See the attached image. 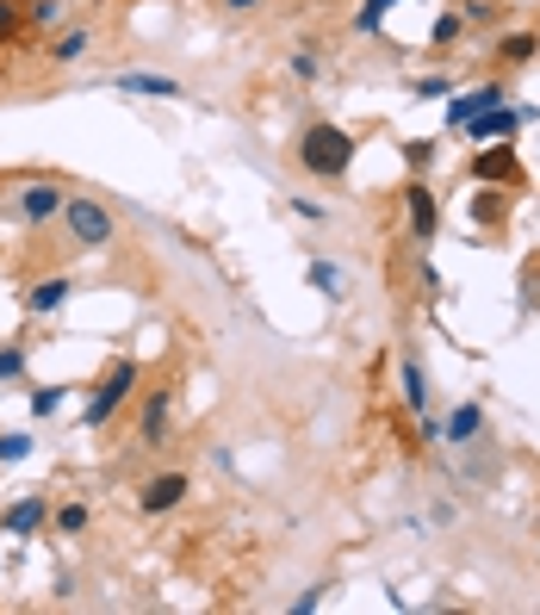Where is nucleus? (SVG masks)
Returning a JSON list of instances; mask_svg holds the SVG:
<instances>
[{
    "label": "nucleus",
    "instance_id": "obj_30",
    "mask_svg": "<svg viewBox=\"0 0 540 615\" xmlns=\"http://www.w3.org/2000/svg\"><path fill=\"white\" fill-rule=\"evenodd\" d=\"M460 20H472V25H491L497 20V7H491V0H466V13Z\"/></svg>",
    "mask_w": 540,
    "mask_h": 615
},
{
    "label": "nucleus",
    "instance_id": "obj_34",
    "mask_svg": "<svg viewBox=\"0 0 540 615\" xmlns=\"http://www.w3.org/2000/svg\"><path fill=\"white\" fill-rule=\"evenodd\" d=\"M0 255H7V231H0Z\"/></svg>",
    "mask_w": 540,
    "mask_h": 615
},
{
    "label": "nucleus",
    "instance_id": "obj_26",
    "mask_svg": "<svg viewBox=\"0 0 540 615\" xmlns=\"http://www.w3.org/2000/svg\"><path fill=\"white\" fill-rule=\"evenodd\" d=\"M391 7H398V0H367V7L354 13V32H379V20H386Z\"/></svg>",
    "mask_w": 540,
    "mask_h": 615
},
{
    "label": "nucleus",
    "instance_id": "obj_9",
    "mask_svg": "<svg viewBox=\"0 0 540 615\" xmlns=\"http://www.w3.org/2000/svg\"><path fill=\"white\" fill-rule=\"evenodd\" d=\"M113 88L118 94H131V100H187V81L180 76H155V69H125Z\"/></svg>",
    "mask_w": 540,
    "mask_h": 615
},
{
    "label": "nucleus",
    "instance_id": "obj_28",
    "mask_svg": "<svg viewBox=\"0 0 540 615\" xmlns=\"http://www.w3.org/2000/svg\"><path fill=\"white\" fill-rule=\"evenodd\" d=\"M521 292H528V299H521V311H535V317H540V262L521 274Z\"/></svg>",
    "mask_w": 540,
    "mask_h": 615
},
{
    "label": "nucleus",
    "instance_id": "obj_15",
    "mask_svg": "<svg viewBox=\"0 0 540 615\" xmlns=\"http://www.w3.org/2000/svg\"><path fill=\"white\" fill-rule=\"evenodd\" d=\"M398 398H404L410 417H423V410H429V373H423V361H416V355H404V361H398Z\"/></svg>",
    "mask_w": 540,
    "mask_h": 615
},
{
    "label": "nucleus",
    "instance_id": "obj_12",
    "mask_svg": "<svg viewBox=\"0 0 540 615\" xmlns=\"http://www.w3.org/2000/svg\"><path fill=\"white\" fill-rule=\"evenodd\" d=\"M491 106H503V81H484V88H472V94L447 100V131H466L479 113H491Z\"/></svg>",
    "mask_w": 540,
    "mask_h": 615
},
{
    "label": "nucleus",
    "instance_id": "obj_33",
    "mask_svg": "<svg viewBox=\"0 0 540 615\" xmlns=\"http://www.w3.org/2000/svg\"><path fill=\"white\" fill-rule=\"evenodd\" d=\"M231 13H255V7H268V0H224Z\"/></svg>",
    "mask_w": 540,
    "mask_h": 615
},
{
    "label": "nucleus",
    "instance_id": "obj_10",
    "mask_svg": "<svg viewBox=\"0 0 540 615\" xmlns=\"http://www.w3.org/2000/svg\"><path fill=\"white\" fill-rule=\"evenodd\" d=\"M404 212H410V236H416V243H435L442 206H435V187H429V181H410L404 187Z\"/></svg>",
    "mask_w": 540,
    "mask_h": 615
},
{
    "label": "nucleus",
    "instance_id": "obj_2",
    "mask_svg": "<svg viewBox=\"0 0 540 615\" xmlns=\"http://www.w3.org/2000/svg\"><path fill=\"white\" fill-rule=\"evenodd\" d=\"M62 236H69V250L81 255H99V250H113L118 243V218L106 199H94V193H69V206H62Z\"/></svg>",
    "mask_w": 540,
    "mask_h": 615
},
{
    "label": "nucleus",
    "instance_id": "obj_13",
    "mask_svg": "<svg viewBox=\"0 0 540 615\" xmlns=\"http://www.w3.org/2000/svg\"><path fill=\"white\" fill-rule=\"evenodd\" d=\"M442 442L447 448H479L484 442V404H454L442 423Z\"/></svg>",
    "mask_w": 540,
    "mask_h": 615
},
{
    "label": "nucleus",
    "instance_id": "obj_32",
    "mask_svg": "<svg viewBox=\"0 0 540 615\" xmlns=\"http://www.w3.org/2000/svg\"><path fill=\"white\" fill-rule=\"evenodd\" d=\"M317 603H324V584H317V591H305V596H298V603H292V615H310V610H317Z\"/></svg>",
    "mask_w": 540,
    "mask_h": 615
},
{
    "label": "nucleus",
    "instance_id": "obj_5",
    "mask_svg": "<svg viewBox=\"0 0 540 615\" xmlns=\"http://www.w3.org/2000/svg\"><path fill=\"white\" fill-rule=\"evenodd\" d=\"M168 429H174V385L155 380L150 392L137 385V442L162 448V442H168Z\"/></svg>",
    "mask_w": 540,
    "mask_h": 615
},
{
    "label": "nucleus",
    "instance_id": "obj_19",
    "mask_svg": "<svg viewBox=\"0 0 540 615\" xmlns=\"http://www.w3.org/2000/svg\"><path fill=\"white\" fill-rule=\"evenodd\" d=\"M50 522H57V535L81 541V535H87V522H94V510H87V503H62V510H57Z\"/></svg>",
    "mask_w": 540,
    "mask_h": 615
},
{
    "label": "nucleus",
    "instance_id": "obj_22",
    "mask_svg": "<svg viewBox=\"0 0 540 615\" xmlns=\"http://www.w3.org/2000/svg\"><path fill=\"white\" fill-rule=\"evenodd\" d=\"M25 367H32V348L25 343H0V380H25Z\"/></svg>",
    "mask_w": 540,
    "mask_h": 615
},
{
    "label": "nucleus",
    "instance_id": "obj_11",
    "mask_svg": "<svg viewBox=\"0 0 540 615\" xmlns=\"http://www.w3.org/2000/svg\"><path fill=\"white\" fill-rule=\"evenodd\" d=\"M69 292H75L69 274H38V280L25 287V311H32V317H57V311L69 305Z\"/></svg>",
    "mask_w": 540,
    "mask_h": 615
},
{
    "label": "nucleus",
    "instance_id": "obj_14",
    "mask_svg": "<svg viewBox=\"0 0 540 615\" xmlns=\"http://www.w3.org/2000/svg\"><path fill=\"white\" fill-rule=\"evenodd\" d=\"M87 50H94V32H87V25H57V32H50V44H44V57L57 62V69H75Z\"/></svg>",
    "mask_w": 540,
    "mask_h": 615
},
{
    "label": "nucleus",
    "instance_id": "obj_6",
    "mask_svg": "<svg viewBox=\"0 0 540 615\" xmlns=\"http://www.w3.org/2000/svg\"><path fill=\"white\" fill-rule=\"evenodd\" d=\"M472 181H479V187H521L516 143H509V137H503V143H479V155H472Z\"/></svg>",
    "mask_w": 540,
    "mask_h": 615
},
{
    "label": "nucleus",
    "instance_id": "obj_8",
    "mask_svg": "<svg viewBox=\"0 0 540 615\" xmlns=\"http://www.w3.org/2000/svg\"><path fill=\"white\" fill-rule=\"evenodd\" d=\"M44 522H50V498H44V491H25L20 503H7V510H0V535L32 541V535L44 529Z\"/></svg>",
    "mask_w": 540,
    "mask_h": 615
},
{
    "label": "nucleus",
    "instance_id": "obj_7",
    "mask_svg": "<svg viewBox=\"0 0 540 615\" xmlns=\"http://www.w3.org/2000/svg\"><path fill=\"white\" fill-rule=\"evenodd\" d=\"M187 491H193L187 473H150V479L137 485V510H143V517H168V510L187 503Z\"/></svg>",
    "mask_w": 540,
    "mask_h": 615
},
{
    "label": "nucleus",
    "instance_id": "obj_17",
    "mask_svg": "<svg viewBox=\"0 0 540 615\" xmlns=\"http://www.w3.org/2000/svg\"><path fill=\"white\" fill-rule=\"evenodd\" d=\"M535 57H540L535 32H509V38L497 44V62H509V69H521V62H535Z\"/></svg>",
    "mask_w": 540,
    "mask_h": 615
},
{
    "label": "nucleus",
    "instance_id": "obj_29",
    "mask_svg": "<svg viewBox=\"0 0 540 615\" xmlns=\"http://www.w3.org/2000/svg\"><path fill=\"white\" fill-rule=\"evenodd\" d=\"M317 69H324L317 50H292V76H298V81H317Z\"/></svg>",
    "mask_w": 540,
    "mask_h": 615
},
{
    "label": "nucleus",
    "instance_id": "obj_25",
    "mask_svg": "<svg viewBox=\"0 0 540 615\" xmlns=\"http://www.w3.org/2000/svg\"><path fill=\"white\" fill-rule=\"evenodd\" d=\"M20 25H25V7H20V0H0V44L20 38Z\"/></svg>",
    "mask_w": 540,
    "mask_h": 615
},
{
    "label": "nucleus",
    "instance_id": "obj_3",
    "mask_svg": "<svg viewBox=\"0 0 540 615\" xmlns=\"http://www.w3.org/2000/svg\"><path fill=\"white\" fill-rule=\"evenodd\" d=\"M62 206H69V187L50 181V174H25V181L7 187V212L20 218L25 231H50V224L62 218Z\"/></svg>",
    "mask_w": 540,
    "mask_h": 615
},
{
    "label": "nucleus",
    "instance_id": "obj_24",
    "mask_svg": "<svg viewBox=\"0 0 540 615\" xmlns=\"http://www.w3.org/2000/svg\"><path fill=\"white\" fill-rule=\"evenodd\" d=\"M460 32H466L460 13H442V20H435V32H429V44H435V50H454V44H460Z\"/></svg>",
    "mask_w": 540,
    "mask_h": 615
},
{
    "label": "nucleus",
    "instance_id": "obj_20",
    "mask_svg": "<svg viewBox=\"0 0 540 615\" xmlns=\"http://www.w3.org/2000/svg\"><path fill=\"white\" fill-rule=\"evenodd\" d=\"M32 429H7V436H0V466H20V461H32Z\"/></svg>",
    "mask_w": 540,
    "mask_h": 615
},
{
    "label": "nucleus",
    "instance_id": "obj_1",
    "mask_svg": "<svg viewBox=\"0 0 540 615\" xmlns=\"http://www.w3.org/2000/svg\"><path fill=\"white\" fill-rule=\"evenodd\" d=\"M292 155H298V169L317 174V181H342V174L354 169V137H348L342 125H329V118H310L305 131H298V143H292Z\"/></svg>",
    "mask_w": 540,
    "mask_h": 615
},
{
    "label": "nucleus",
    "instance_id": "obj_27",
    "mask_svg": "<svg viewBox=\"0 0 540 615\" xmlns=\"http://www.w3.org/2000/svg\"><path fill=\"white\" fill-rule=\"evenodd\" d=\"M404 162H410V169H429V162H435V137H410Z\"/></svg>",
    "mask_w": 540,
    "mask_h": 615
},
{
    "label": "nucleus",
    "instance_id": "obj_16",
    "mask_svg": "<svg viewBox=\"0 0 540 615\" xmlns=\"http://www.w3.org/2000/svg\"><path fill=\"white\" fill-rule=\"evenodd\" d=\"M516 106H491V113H479L472 118V125H466V137H472V143H503V137H516Z\"/></svg>",
    "mask_w": 540,
    "mask_h": 615
},
{
    "label": "nucleus",
    "instance_id": "obj_4",
    "mask_svg": "<svg viewBox=\"0 0 540 615\" xmlns=\"http://www.w3.org/2000/svg\"><path fill=\"white\" fill-rule=\"evenodd\" d=\"M137 385H143V367H137L131 355H118V361L106 367V380H99L94 392H87V404H81V423H87V429H106L118 410L137 398Z\"/></svg>",
    "mask_w": 540,
    "mask_h": 615
},
{
    "label": "nucleus",
    "instance_id": "obj_23",
    "mask_svg": "<svg viewBox=\"0 0 540 615\" xmlns=\"http://www.w3.org/2000/svg\"><path fill=\"white\" fill-rule=\"evenodd\" d=\"M310 287L324 292V299H342V268L336 262H310Z\"/></svg>",
    "mask_w": 540,
    "mask_h": 615
},
{
    "label": "nucleus",
    "instance_id": "obj_18",
    "mask_svg": "<svg viewBox=\"0 0 540 615\" xmlns=\"http://www.w3.org/2000/svg\"><path fill=\"white\" fill-rule=\"evenodd\" d=\"M62 13H69V0H25V25L32 32H57Z\"/></svg>",
    "mask_w": 540,
    "mask_h": 615
},
{
    "label": "nucleus",
    "instance_id": "obj_35",
    "mask_svg": "<svg viewBox=\"0 0 540 615\" xmlns=\"http://www.w3.org/2000/svg\"><path fill=\"white\" fill-rule=\"evenodd\" d=\"M535 155H540V143H535Z\"/></svg>",
    "mask_w": 540,
    "mask_h": 615
},
{
    "label": "nucleus",
    "instance_id": "obj_21",
    "mask_svg": "<svg viewBox=\"0 0 540 615\" xmlns=\"http://www.w3.org/2000/svg\"><path fill=\"white\" fill-rule=\"evenodd\" d=\"M62 404H69V385H38V392H32V417H38V423H50Z\"/></svg>",
    "mask_w": 540,
    "mask_h": 615
},
{
    "label": "nucleus",
    "instance_id": "obj_31",
    "mask_svg": "<svg viewBox=\"0 0 540 615\" xmlns=\"http://www.w3.org/2000/svg\"><path fill=\"white\" fill-rule=\"evenodd\" d=\"M447 94H454V88H447L442 76H423V81H416V100H447Z\"/></svg>",
    "mask_w": 540,
    "mask_h": 615
}]
</instances>
